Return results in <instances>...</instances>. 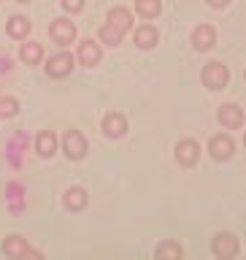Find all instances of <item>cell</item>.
Instances as JSON below:
<instances>
[{
	"mask_svg": "<svg viewBox=\"0 0 246 260\" xmlns=\"http://www.w3.org/2000/svg\"><path fill=\"white\" fill-rule=\"evenodd\" d=\"M19 57H22V62H27V65H38L41 57H44V46L36 44V41H32V44H24Z\"/></svg>",
	"mask_w": 246,
	"mask_h": 260,
	"instance_id": "cell-16",
	"label": "cell"
},
{
	"mask_svg": "<svg viewBox=\"0 0 246 260\" xmlns=\"http://www.w3.org/2000/svg\"><path fill=\"white\" fill-rule=\"evenodd\" d=\"M233 138L230 136H214L211 138V144H208V152H211V157L214 160H230L233 157Z\"/></svg>",
	"mask_w": 246,
	"mask_h": 260,
	"instance_id": "cell-5",
	"label": "cell"
},
{
	"mask_svg": "<svg viewBox=\"0 0 246 260\" xmlns=\"http://www.w3.org/2000/svg\"><path fill=\"white\" fill-rule=\"evenodd\" d=\"M79 60H81V65H87V68L97 65L100 62V46H97L95 41H84V44L79 46Z\"/></svg>",
	"mask_w": 246,
	"mask_h": 260,
	"instance_id": "cell-13",
	"label": "cell"
},
{
	"mask_svg": "<svg viewBox=\"0 0 246 260\" xmlns=\"http://www.w3.org/2000/svg\"><path fill=\"white\" fill-rule=\"evenodd\" d=\"M122 36H125V32L117 30V27H111V24H103V30H100L103 44H111V46H117L119 41H122Z\"/></svg>",
	"mask_w": 246,
	"mask_h": 260,
	"instance_id": "cell-20",
	"label": "cell"
},
{
	"mask_svg": "<svg viewBox=\"0 0 246 260\" xmlns=\"http://www.w3.org/2000/svg\"><path fill=\"white\" fill-rule=\"evenodd\" d=\"M162 3L160 0H135V11L144 16V19H154V16L160 14Z\"/></svg>",
	"mask_w": 246,
	"mask_h": 260,
	"instance_id": "cell-19",
	"label": "cell"
},
{
	"mask_svg": "<svg viewBox=\"0 0 246 260\" xmlns=\"http://www.w3.org/2000/svg\"><path fill=\"white\" fill-rule=\"evenodd\" d=\"M198 157H200V146H198V141H192V138H184V141L176 146V160L182 162V166H195Z\"/></svg>",
	"mask_w": 246,
	"mask_h": 260,
	"instance_id": "cell-6",
	"label": "cell"
},
{
	"mask_svg": "<svg viewBox=\"0 0 246 260\" xmlns=\"http://www.w3.org/2000/svg\"><path fill=\"white\" fill-rule=\"evenodd\" d=\"M46 71H49V76H54V79L68 76V73L73 71V54L62 52V54L52 57V60H49V65H46Z\"/></svg>",
	"mask_w": 246,
	"mask_h": 260,
	"instance_id": "cell-7",
	"label": "cell"
},
{
	"mask_svg": "<svg viewBox=\"0 0 246 260\" xmlns=\"http://www.w3.org/2000/svg\"><path fill=\"white\" fill-rule=\"evenodd\" d=\"M109 24L117 27V30H122V32H127L130 27H133V14H130L125 6H117V8L109 11Z\"/></svg>",
	"mask_w": 246,
	"mask_h": 260,
	"instance_id": "cell-11",
	"label": "cell"
},
{
	"mask_svg": "<svg viewBox=\"0 0 246 260\" xmlns=\"http://www.w3.org/2000/svg\"><path fill=\"white\" fill-rule=\"evenodd\" d=\"M157 257H182V247L173 244V241L160 244V247H157Z\"/></svg>",
	"mask_w": 246,
	"mask_h": 260,
	"instance_id": "cell-22",
	"label": "cell"
},
{
	"mask_svg": "<svg viewBox=\"0 0 246 260\" xmlns=\"http://www.w3.org/2000/svg\"><path fill=\"white\" fill-rule=\"evenodd\" d=\"M16 111H19V103H16L14 98H0V119L14 117Z\"/></svg>",
	"mask_w": 246,
	"mask_h": 260,
	"instance_id": "cell-21",
	"label": "cell"
},
{
	"mask_svg": "<svg viewBox=\"0 0 246 260\" xmlns=\"http://www.w3.org/2000/svg\"><path fill=\"white\" fill-rule=\"evenodd\" d=\"M135 44H138V49H152L154 44H157V30H154L152 24L138 27L135 30Z\"/></svg>",
	"mask_w": 246,
	"mask_h": 260,
	"instance_id": "cell-14",
	"label": "cell"
},
{
	"mask_svg": "<svg viewBox=\"0 0 246 260\" xmlns=\"http://www.w3.org/2000/svg\"><path fill=\"white\" fill-rule=\"evenodd\" d=\"M62 8L65 11H81V8H84V0H62Z\"/></svg>",
	"mask_w": 246,
	"mask_h": 260,
	"instance_id": "cell-23",
	"label": "cell"
},
{
	"mask_svg": "<svg viewBox=\"0 0 246 260\" xmlns=\"http://www.w3.org/2000/svg\"><path fill=\"white\" fill-rule=\"evenodd\" d=\"M30 32V22L24 16H11L8 19V36L11 38H24Z\"/></svg>",
	"mask_w": 246,
	"mask_h": 260,
	"instance_id": "cell-18",
	"label": "cell"
},
{
	"mask_svg": "<svg viewBox=\"0 0 246 260\" xmlns=\"http://www.w3.org/2000/svg\"><path fill=\"white\" fill-rule=\"evenodd\" d=\"M192 44H195V49L198 52H206V49H211L217 44V32H214V27L211 24H200V27H195V32H192Z\"/></svg>",
	"mask_w": 246,
	"mask_h": 260,
	"instance_id": "cell-8",
	"label": "cell"
},
{
	"mask_svg": "<svg viewBox=\"0 0 246 260\" xmlns=\"http://www.w3.org/2000/svg\"><path fill=\"white\" fill-rule=\"evenodd\" d=\"M103 130L109 138H122L127 130V119L122 117V114H109V117L103 119Z\"/></svg>",
	"mask_w": 246,
	"mask_h": 260,
	"instance_id": "cell-12",
	"label": "cell"
},
{
	"mask_svg": "<svg viewBox=\"0 0 246 260\" xmlns=\"http://www.w3.org/2000/svg\"><path fill=\"white\" fill-rule=\"evenodd\" d=\"M57 149V136L49 133V130H44V133L38 136V154L41 157H52Z\"/></svg>",
	"mask_w": 246,
	"mask_h": 260,
	"instance_id": "cell-17",
	"label": "cell"
},
{
	"mask_svg": "<svg viewBox=\"0 0 246 260\" xmlns=\"http://www.w3.org/2000/svg\"><path fill=\"white\" fill-rule=\"evenodd\" d=\"M214 255L222 257V260L235 257V255H238V239L230 236V233H219L214 239Z\"/></svg>",
	"mask_w": 246,
	"mask_h": 260,
	"instance_id": "cell-4",
	"label": "cell"
},
{
	"mask_svg": "<svg viewBox=\"0 0 246 260\" xmlns=\"http://www.w3.org/2000/svg\"><path fill=\"white\" fill-rule=\"evenodd\" d=\"M65 152H68V157H73V160H81L87 154V141L79 130H71V133L65 136Z\"/></svg>",
	"mask_w": 246,
	"mask_h": 260,
	"instance_id": "cell-9",
	"label": "cell"
},
{
	"mask_svg": "<svg viewBox=\"0 0 246 260\" xmlns=\"http://www.w3.org/2000/svg\"><path fill=\"white\" fill-rule=\"evenodd\" d=\"M243 144H246V138H243Z\"/></svg>",
	"mask_w": 246,
	"mask_h": 260,
	"instance_id": "cell-26",
	"label": "cell"
},
{
	"mask_svg": "<svg viewBox=\"0 0 246 260\" xmlns=\"http://www.w3.org/2000/svg\"><path fill=\"white\" fill-rule=\"evenodd\" d=\"M208 6H214V8H222V6H227V0H208Z\"/></svg>",
	"mask_w": 246,
	"mask_h": 260,
	"instance_id": "cell-24",
	"label": "cell"
},
{
	"mask_svg": "<svg viewBox=\"0 0 246 260\" xmlns=\"http://www.w3.org/2000/svg\"><path fill=\"white\" fill-rule=\"evenodd\" d=\"M65 206H68L71 211H79L87 206V192L81 190V187H71L68 192H65Z\"/></svg>",
	"mask_w": 246,
	"mask_h": 260,
	"instance_id": "cell-15",
	"label": "cell"
},
{
	"mask_svg": "<svg viewBox=\"0 0 246 260\" xmlns=\"http://www.w3.org/2000/svg\"><path fill=\"white\" fill-rule=\"evenodd\" d=\"M19 3H27V0H19Z\"/></svg>",
	"mask_w": 246,
	"mask_h": 260,
	"instance_id": "cell-25",
	"label": "cell"
},
{
	"mask_svg": "<svg viewBox=\"0 0 246 260\" xmlns=\"http://www.w3.org/2000/svg\"><path fill=\"white\" fill-rule=\"evenodd\" d=\"M49 36L54 38V44L68 46L71 41L76 38V27H73V22H68V19H54V24L49 27Z\"/></svg>",
	"mask_w": 246,
	"mask_h": 260,
	"instance_id": "cell-2",
	"label": "cell"
},
{
	"mask_svg": "<svg viewBox=\"0 0 246 260\" xmlns=\"http://www.w3.org/2000/svg\"><path fill=\"white\" fill-rule=\"evenodd\" d=\"M227 79H230V73L222 62H208L206 68H203V84L208 89H222L227 84Z\"/></svg>",
	"mask_w": 246,
	"mask_h": 260,
	"instance_id": "cell-1",
	"label": "cell"
},
{
	"mask_svg": "<svg viewBox=\"0 0 246 260\" xmlns=\"http://www.w3.org/2000/svg\"><path fill=\"white\" fill-rule=\"evenodd\" d=\"M219 122H222L227 130H235V127L243 125V111L238 109V106L227 103V106H222V109H219Z\"/></svg>",
	"mask_w": 246,
	"mask_h": 260,
	"instance_id": "cell-10",
	"label": "cell"
},
{
	"mask_svg": "<svg viewBox=\"0 0 246 260\" xmlns=\"http://www.w3.org/2000/svg\"><path fill=\"white\" fill-rule=\"evenodd\" d=\"M3 252L8 257H38V252H32L22 236H8L3 241Z\"/></svg>",
	"mask_w": 246,
	"mask_h": 260,
	"instance_id": "cell-3",
	"label": "cell"
}]
</instances>
